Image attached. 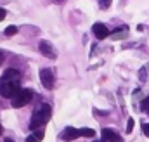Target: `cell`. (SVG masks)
<instances>
[{
	"label": "cell",
	"instance_id": "277c9868",
	"mask_svg": "<svg viewBox=\"0 0 149 142\" xmlns=\"http://www.w3.org/2000/svg\"><path fill=\"white\" fill-rule=\"evenodd\" d=\"M38 50H40V54H43L47 59H56V57H57V52H56L54 45H52L50 42H47V40H40Z\"/></svg>",
	"mask_w": 149,
	"mask_h": 142
},
{
	"label": "cell",
	"instance_id": "52a82bcc",
	"mask_svg": "<svg viewBox=\"0 0 149 142\" xmlns=\"http://www.w3.org/2000/svg\"><path fill=\"white\" fill-rule=\"evenodd\" d=\"M92 33L95 35L97 40H104V38L109 36V30L106 28V24H102V23H95V24L92 26Z\"/></svg>",
	"mask_w": 149,
	"mask_h": 142
},
{
	"label": "cell",
	"instance_id": "9c48e42d",
	"mask_svg": "<svg viewBox=\"0 0 149 142\" xmlns=\"http://www.w3.org/2000/svg\"><path fill=\"white\" fill-rule=\"evenodd\" d=\"M19 78H21V73L17 70H12V68H9V70L3 71V74H2V80H12V81H19Z\"/></svg>",
	"mask_w": 149,
	"mask_h": 142
},
{
	"label": "cell",
	"instance_id": "2e32d148",
	"mask_svg": "<svg viewBox=\"0 0 149 142\" xmlns=\"http://www.w3.org/2000/svg\"><path fill=\"white\" fill-rule=\"evenodd\" d=\"M141 107H142V111H144V113H148V114H149V95L142 101V106H141Z\"/></svg>",
	"mask_w": 149,
	"mask_h": 142
},
{
	"label": "cell",
	"instance_id": "3957f363",
	"mask_svg": "<svg viewBox=\"0 0 149 142\" xmlns=\"http://www.w3.org/2000/svg\"><path fill=\"white\" fill-rule=\"evenodd\" d=\"M19 90V81L12 80H0V95L5 99H12V95Z\"/></svg>",
	"mask_w": 149,
	"mask_h": 142
},
{
	"label": "cell",
	"instance_id": "8fae6325",
	"mask_svg": "<svg viewBox=\"0 0 149 142\" xmlns=\"http://www.w3.org/2000/svg\"><path fill=\"white\" fill-rule=\"evenodd\" d=\"M80 137H88V139H92V137H95V130H92V128H80Z\"/></svg>",
	"mask_w": 149,
	"mask_h": 142
},
{
	"label": "cell",
	"instance_id": "d6986e66",
	"mask_svg": "<svg viewBox=\"0 0 149 142\" xmlns=\"http://www.w3.org/2000/svg\"><path fill=\"white\" fill-rule=\"evenodd\" d=\"M94 114H99V116H104V114H108V111H99V109H94Z\"/></svg>",
	"mask_w": 149,
	"mask_h": 142
},
{
	"label": "cell",
	"instance_id": "4fadbf2b",
	"mask_svg": "<svg viewBox=\"0 0 149 142\" xmlns=\"http://www.w3.org/2000/svg\"><path fill=\"white\" fill-rule=\"evenodd\" d=\"M3 33H5L7 36H14V35H17V26H7Z\"/></svg>",
	"mask_w": 149,
	"mask_h": 142
},
{
	"label": "cell",
	"instance_id": "9a60e30c",
	"mask_svg": "<svg viewBox=\"0 0 149 142\" xmlns=\"http://www.w3.org/2000/svg\"><path fill=\"white\" fill-rule=\"evenodd\" d=\"M139 80L141 81H146L148 80V71H146V68H141V71H139Z\"/></svg>",
	"mask_w": 149,
	"mask_h": 142
},
{
	"label": "cell",
	"instance_id": "cb8c5ba5",
	"mask_svg": "<svg viewBox=\"0 0 149 142\" xmlns=\"http://www.w3.org/2000/svg\"><path fill=\"white\" fill-rule=\"evenodd\" d=\"M94 142H104V141H94Z\"/></svg>",
	"mask_w": 149,
	"mask_h": 142
},
{
	"label": "cell",
	"instance_id": "30bf717a",
	"mask_svg": "<svg viewBox=\"0 0 149 142\" xmlns=\"http://www.w3.org/2000/svg\"><path fill=\"white\" fill-rule=\"evenodd\" d=\"M43 137H45L43 130L42 128H37V130L31 132V135L26 137V142H40V141H43Z\"/></svg>",
	"mask_w": 149,
	"mask_h": 142
},
{
	"label": "cell",
	"instance_id": "5bb4252c",
	"mask_svg": "<svg viewBox=\"0 0 149 142\" xmlns=\"http://www.w3.org/2000/svg\"><path fill=\"white\" fill-rule=\"evenodd\" d=\"M111 2L113 0H99V7H101L102 10H106V9L111 7Z\"/></svg>",
	"mask_w": 149,
	"mask_h": 142
},
{
	"label": "cell",
	"instance_id": "ffe728a7",
	"mask_svg": "<svg viewBox=\"0 0 149 142\" xmlns=\"http://www.w3.org/2000/svg\"><path fill=\"white\" fill-rule=\"evenodd\" d=\"M7 16V12H5V9H2L0 7V21H3V17Z\"/></svg>",
	"mask_w": 149,
	"mask_h": 142
},
{
	"label": "cell",
	"instance_id": "7a4b0ae2",
	"mask_svg": "<svg viewBox=\"0 0 149 142\" xmlns=\"http://www.w3.org/2000/svg\"><path fill=\"white\" fill-rule=\"evenodd\" d=\"M31 99H33V90H30V88H19V90L12 95V99H10V106L16 107V109H19V107L30 104Z\"/></svg>",
	"mask_w": 149,
	"mask_h": 142
},
{
	"label": "cell",
	"instance_id": "8992f818",
	"mask_svg": "<svg viewBox=\"0 0 149 142\" xmlns=\"http://www.w3.org/2000/svg\"><path fill=\"white\" fill-rule=\"evenodd\" d=\"M102 141L104 142H123L121 135L113 128H102Z\"/></svg>",
	"mask_w": 149,
	"mask_h": 142
},
{
	"label": "cell",
	"instance_id": "6da1fadb",
	"mask_svg": "<svg viewBox=\"0 0 149 142\" xmlns=\"http://www.w3.org/2000/svg\"><path fill=\"white\" fill-rule=\"evenodd\" d=\"M50 116H52V107H50V104H47V102L38 104L35 107V111H33V114H31V120H30V130L43 128L49 123Z\"/></svg>",
	"mask_w": 149,
	"mask_h": 142
},
{
	"label": "cell",
	"instance_id": "7c38bea8",
	"mask_svg": "<svg viewBox=\"0 0 149 142\" xmlns=\"http://www.w3.org/2000/svg\"><path fill=\"white\" fill-rule=\"evenodd\" d=\"M125 36H127V28L118 30V31H114V33H113V38H114V40H121V38H125Z\"/></svg>",
	"mask_w": 149,
	"mask_h": 142
},
{
	"label": "cell",
	"instance_id": "44dd1931",
	"mask_svg": "<svg viewBox=\"0 0 149 142\" xmlns=\"http://www.w3.org/2000/svg\"><path fill=\"white\" fill-rule=\"evenodd\" d=\"M56 3H63V2H66V0H54Z\"/></svg>",
	"mask_w": 149,
	"mask_h": 142
},
{
	"label": "cell",
	"instance_id": "e0dca14e",
	"mask_svg": "<svg viewBox=\"0 0 149 142\" xmlns=\"http://www.w3.org/2000/svg\"><path fill=\"white\" fill-rule=\"evenodd\" d=\"M134 125H135V121L130 118V120L127 121V134H132V130H134Z\"/></svg>",
	"mask_w": 149,
	"mask_h": 142
},
{
	"label": "cell",
	"instance_id": "ac0fdd59",
	"mask_svg": "<svg viewBox=\"0 0 149 142\" xmlns=\"http://www.w3.org/2000/svg\"><path fill=\"white\" fill-rule=\"evenodd\" d=\"M142 132L146 137H149V123H142Z\"/></svg>",
	"mask_w": 149,
	"mask_h": 142
},
{
	"label": "cell",
	"instance_id": "ba28073f",
	"mask_svg": "<svg viewBox=\"0 0 149 142\" xmlns=\"http://www.w3.org/2000/svg\"><path fill=\"white\" fill-rule=\"evenodd\" d=\"M80 137V130L78 128H73V127H66L63 132H61V139L66 142L70 141H74V139H78Z\"/></svg>",
	"mask_w": 149,
	"mask_h": 142
},
{
	"label": "cell",
	"instance_id": "5b68a950",
	"mask_svg": "<svg viewBox=\"0 0 149 142\" xmlns=\"http://www.w3.org/2000/svg\"><path fill=\"white\" fill-rule=\"evenodd\" d=\"M40 81H42V85H43L47 90H52V88H54V81H56L52 70H49V68L40 70Z\"/></svg>",
	"mask_w": 149,
	"mask_h": 142
},
{
	"label": "cell",
	"instance_id": "603a6c76",
	"mask_svg": "<svg viewBox=\"0 0 149 142\" xmlns=\"http://www.w3.org/2000/svg\"><path fill=\"white\" fill-rule=\"evenodd\" d=\"M2 130H3V128H2V123H0V135H2Z\"/></svg>",
	"mask_w": 149,
	"mask_h": 142
},
{
	"label": "cell",
	"instance_id": "7402d4cb",
	"mask_svg": "<svg viewBox=\"0 0 149 142\" xmlns=\"http://www.w3.org/2000/svg\"><path fill=\"white\" fill-rule=\"evenodd\" d=\"M3 142H14V141H12V139H5Z\"/></svg>",
	"mask_w": 149,
	"mask_h": 142
}]
</instances>
